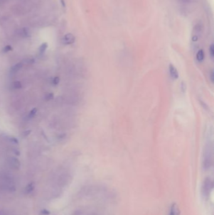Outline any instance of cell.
<instances>
[{"mask_svg":"<svg viewBox=\"0 0 214 215\" xmlns=\"http://www.w3.org/2000/svg\"><path fill=\"white\" fill-rule=\"evenodd\" d=\"M213 165V146L211 143L205 145L202 160V167L204 170H209Z\"/></svg>","mask_w":214,"mask_h":215,"instance_id":"1","label":"cell"},{"mask_svg":"<svg viewBox=\"0 0 214 215\" xmlns=\"http://www.w3.org/2000/svg\"><path fill=\"white\" fill-rule=\"evenodd\" d=\"M213 180L210 177H207L203 182L202 186V192L203 196L207 198L210 196V192L213 189Z\"/></svg>","mask_w":214,"mask_h":215,"instance_id":"2","label":"cell"},{"mask_svg":"<svg viewBox=\"0 0 214 215\" xmlns=\"http://www.w3.org/2000/svg\"><path fill=\"white\" fill-rule=\"evenodd\" d=\"M76 38L72 34H67L62 38V43L65 45H70L74 43Z\"/></svg>","mask_w":214,"mask_h":215,"instance_id":"3","label":"cell"},{"mask_svg":"<svg viewBox=\"0 0 214 215\" xmlns=\"http://www.w3.org/2000/svg\"><path fill=\"white\" fill-rule=\"evenodd\" d=\"M169 73L171 78L173 80L177 79L179 77V74L177 69L172 64H169Z\"/></svg>","mask_w":214,"mask_h":215,"instance_id":"4","label":"cell"},{"mask_svg":"<svg viewBox=\"0 0 214 215\" xmlns=\"http://www.w3.org/2000/svg\"><path fill=\"white\" fill-rule=\"evenodd\" d=\"M168 215H180L179 208L176 203H173L170 206L168 211Z\"/></svg>","mask_w":214,"mask_h":215,"instance_id":"5","label":"cell"},{"mask_svg":"<svg viewBox=\"0 0 214 215\" xmlns=\"http://www.w3.org/2000/svg\"><path fill=\"white\" fill-rule=\"evenodd\" d=\"M22 67H23V63L22 62H18V63L15 64L13 66H12V67H11L10 72H12V73H13V74L16 73L21 68H22Z\"/></svg>","mask_w":214,"mask_h":215,"instance_id":"6","label":"cell"},{"mask_svg":"<svg viewBox=\"0 0 214 215\" xmlns=\"http://www.w3.org/2000/svg\"><path fill=\"white\" fill-rule=\"evenodd\" d=\"M196 58L198 62H202L204 61V59H205V53L204 51L202 49H200L198 51V52L197 53L196 55Z\"/></svg>","mask_w":214,"mask_h":215,"instance_id":"7","label":"cell"},{"mask_svg":"<svg viewBox=\"0 0 214 215\" xmlns=\"http://www.w3.org/2000/svg\"><path fill=\"white\" fill-rule=\"evenodd\" d=\"M10 165L13 168L15 169H18L20 167V162L18 159L13 157L12 159H11Z\"/></svg>","mask_w":214,"mask_h":215,"instance_id":"8","label":"cell"},{"mask_svg":"<svg viewBox=\"0 0 214 215\" xmlns=\"http://www.w3.org/2000/svg\"><path fill=\"white\" fill-rule=\"evenodd\" d=\"M48 43H47V42L43 43V44L39 47V52H40V54H43V53H44L46 51V50L48 48Z\"/></svg>","mask_w":214,"mask_h":215,"instance_id":"9","label":"cell"},{"mask_svg":"<svg viewBox=\"0 0 214 215\" xmlns=\"http://www.w3.org/2000/svg\"><path fill=\"white\" fill-rule=\"evenodd\" d=\"M20 34L21 36L23 37H28L30 36L29 31L26 28H23L20 30Z\"/></svg>","mask_w":214,"mask_h":215,"instance_id":"10","label":"cell"},{"mask_svg":"<svg viewBox=\"0 0 214 215\" xmlns=\"http://www.w3.org/2000/svg\"><path fill=\"white\" fill-rule=\"evenodd\" d=\"M12 86L14 89H19L22 88V85H21V83L20 81H14L12 83Z\"/></svg>","mask_w":214,"mask_h":215,"instance_id":"11","label":"cell"},{"mask_svg":"<svg viewBox=\"0 0 214 215\" xmlns=\"http://www.w3.org/2000/svg\"><path fill=\"white\" fill-rule=\"evenodd\" d=\"M37 112V109L36 108H34V109H32L30 111V113L28 114V118H33L36 115Z\"/></svg>","mask_w":214,"mask_h":215,"instance_id":"12","label":"cell"},{"mask_svg":"<svg viewBox=\"0 0 214 215\" xmlns=\"http://www.w3.org/2000/svg\"><path fill=\"white\" fill-rule=\"evenodd\" d=\"M180 89L182 93H185L186 90H187V85L185 84V82H181V84H180Z\"/></svg>","mask_w":214,"mask_h":215,"instance_id":"13","label":"cell"},{"mask_svg":"<svg viewBox=\"0 0 214 215\" xmlns=\"http://www.w3.org/2000/svg\"><path fill=\"white\" fill-rule=\"evenodd\" d=\"M12 50H13V48H12V46H9V45L5 46L3 49V52H4V53H7V52H8L9 51H12Z\"/></svg>","mask_w":214,"mask_h":215,"instance_id":"14","label":"cell"},{"mask_svg":"<svg viewBox=\"0 0 214 215\" xmlns=\"http://www.w3.org/2000/svg\"><path fill=\"white\" fill-rule=\"evenodd\" d=\"M209 52H210V55L211 56L212 58H213L214 57V46L213 44H212L210 47L209 49Z\"/></svg>","mask_w":214,"mask_h":215,"instance_id":"15","label":"cell"},{"mask_svg":"<svg viewBox=\"0 0 214 215\" xmlns=\"http://www.w3.org/2000/svg\"><path fill=\"white\" fill-rule=\"evenodd\" d=\"M53 98H54V95H53V93H48L47 94V96H45V100H47V101H49V100H53Z\"/></svg>","mask_w":214,"mask_h":215,"instance_id":"16","label":"cell"},{"mask_svg":"<svg viewBox=\"0 0 214 215\" xmlns=\"http://www.w3.org/2000/svg\"><path fill=\"white\" fill-rule=\"evenodd\" d=\"M60 82V78L59 77H55L52 80V83L53 85H57Z\"/></svg>","mask_w":214,"mask_h":215,"instance_id":"17","label":"cell"},{"mask_svg":"<svg viewBox=\"0 0 214 215\" xmlns=\"http://www.w3.org/2000/svg\"><path fill=\"white\" fill-rule=\"evenodd\" d=\"M9 141L10 142H12V143H13V144H18V139L15 138V137H10L9 138Z\"/></svg>","mask_w":214,"mask_h":215,"instance_id":"18","label":"cell"},{"mask_svg":"<svg viewBox=\"0 0 214 215\" xmlns=\"http://www.w3.org/2000/svg\"><path fill=\"white\" fill-rule=\"evenodd\" d=\"M34 184H29V185L27 186V191L30 192V191H31L32 190L34 189Z\"/></svg>","mask_w":214,"mask_h":215,"instance_id":"19","label":"cell"},{"mask_svg":"<svg viewBox=\"0 0 214 215\" xmlns=\"http://www.w3.org/2000/svg\"><path fill=\"white\" fill-rule=\"evenodd\" d=\"M210 81L212 83H213V81H214V73H213V71H212L211 73H210Z\"/></svg>","mask_w":214,"mask_h":215,"instance_id":"20","label":"cell"},{"mask_svg":"<svg viewBox=\"0 0 214 215\" xmlns=\"http://www.w3.org/2000/svg\"><path fill=\"white\" fill-rule=\"evenodd\" d=\"M30 133H31V130H27L26 132H25L24 133H23V136L24 137H27L28 135H29L30 134Z\"/></svg>","mask_w":214,"mask_h":215,"instance_id":"21","label":"cell"},{"mask_svg":"<svg viewBox=\"0 0 214 215\" xmlns=\"http://www.w3.org/2000/svg\"><path fill=\"white\" fill-rule=\"evenodd\" d=\"M15 154H16V155H20V152L18 151V150H15Z\"/></svg>","mask_w":214,"mask_h":215,"instance_id":"22","label":"cell"},{"mask_svg":"<svg viewBox=\"0 0 214 215\" xmlns=\"http://www.w3.org/2000/svg\"><path fill=\"white\" fill-rule=\"evenodd\" d=\"M61 3H62V4L63 6L65 7V2H64L63 0H61Z\"/></svg>","mask_w":214,"mask_h":215,"instance_id":"23","label":"cell"}]
</instances>
